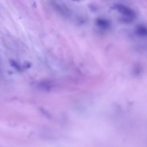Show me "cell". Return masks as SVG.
I'll list each match as a JSON object with an SVG mask.
<instances>
[{"label": "cell", "instance_id": "6", "mask_svg": "<svg viewBox=\"0 0 147 147\" xmlns=\"http://www.w3.org/2000/svg\"><path fill=\"white\" fill-rule=\"evenodd\" d=\"M72 1H76V2H78V1H79L80 0H72Z\"/></svg>", "mask_w": 147, "mask_h": 147}, {"label": "cell", "instance_id": "5", "mask_svg": "<svg viewBox=\"0 0 147 147\" xmlns=\"http://www.w3.org/2000/svg\"><path fill=\"white\" fill-rule=\"evenodd\" d=\"M31 66L30 63H29V62H25L24 63V67L25 68H29Z\"/></svg>", "mask_w": 147, "mask_h": 147}, {"label": "cell", "instance_id": "2", "mask_svg": "<svg viewBox=\"0 0 147 147\" xmlns=\"http://www.w3.org/2000/svg\"><path fill=\"white\" fill-rule=\"evenodd\" d=\"M95 23L96 26L103 29H107L110 26V22L109 20L101 18H98L96 20Z\"/></svg>", "mask_w": 147, "mask_h": 147}, {"label": "cell", "instance_id": "3", "mask_svg": "<svg viewBox=\"0 0 147 147\" xmlns=\"http://www.w3.org/2000/svg\"><path fill=\"white\" fill-rule=\"evenodd\" d=\"M136 33L138 36L144 37L146 36V28L144 26H139L136 30Z\"/></svg>", "mask_w": 147, "mask_h": 147}, {"label": "cell", "instance_id": "1", "mask_svg": "<svg viewBox=\"0 0 147 147\" xmlns=\"http://www.w3.org/2000/svg\"><path fill=\"white\" fill-rule=\"evenodd\" d=\"M113 7L114 10H117L118 12L121 13L123 16H124L127 20H131L136 16V14L134 10L125 5L117 3L114 5Z\"/></svg>", "mask_w": 147, "mask_h": 147}, {"label": "cell", "instance_id": "4", "mask_svg": "<svg viewBox=\"0 0 147 147\" xmlns=\"http://www.w3.org/2000/svg\"><path fill=\"white\" fill-rule=\"evenodd\" d=\"M9 63L10 65L13 67L15 69H16L18 71H21L22 70L21 67L20 65V64L14 60L13 59H9Z\"/></svg>", "mask_w": 147, "mask_h": 147}]
</instances>
